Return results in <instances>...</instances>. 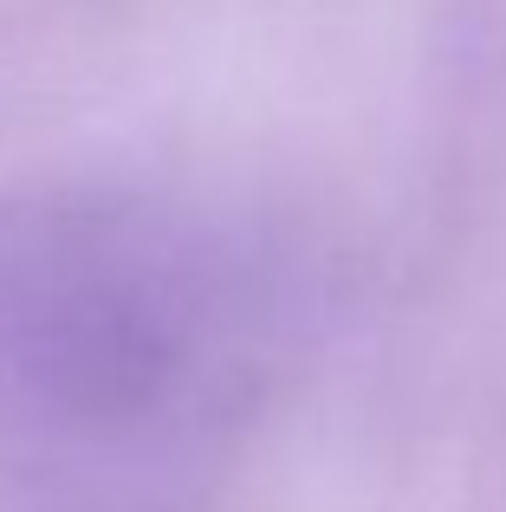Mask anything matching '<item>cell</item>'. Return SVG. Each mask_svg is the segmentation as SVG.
<instances>
[{
	"instance_id": "cell-1",
	"label": "cell",
	"mask_w": 506,
	"mask_h": 512,
	"mask_svg": "<svg viewBox=\"0 0 506 512\" xmlns=\"http://www.w3.org/2000/svg\"><path fill=\"white\" fill-rule=\"evenodd\" d=\"M286 350L279 260L169 188H0V493L98 500L195 467Z\"/></svg>"
}]
</instances>
